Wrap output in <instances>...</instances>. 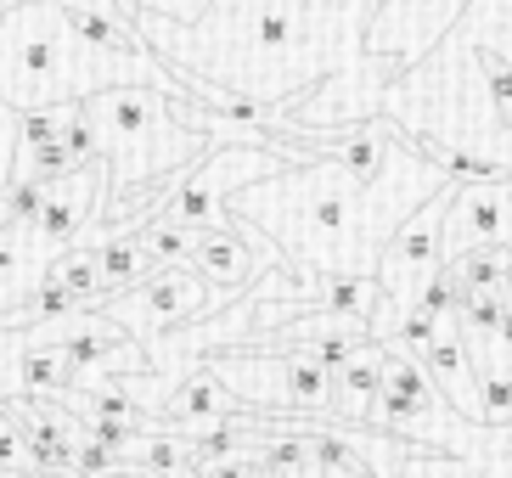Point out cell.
Segmentation results:
<instances>
[{
	"label": "cell",
	"instance_id": "obj_1",
	"mask_svg": "<svg viewBox=\"0 0 512 478\" xmlns=\"http://www.w3.org/2000/svg\"><path fill=\"white\" fill-rule=\"evenodd\" d=\"M372 17L377 0H209L197 23L152 12H136L130 23L175 79H203L226 96L287 113L327 79L389 62L366 57Z\"/></svg>",
	"mask_w": 512,
	"mask_h": 478
},
{
	"label": "cell",
	"instance_id": "obj_2",
	"mask_svg": "<svg viewBox=\"0 0 512 478\" xmlns=\"http://www.w3.org/2000/svg\"><path fill=\"white\" fill-rule=\"evenodd\" d=\"M439 192H445L439 169L400 135L389 164L366 180L349 175L332 158H316V164L282 169V175L237 192L226 203V214L248 220L259 237H271V248L282 254L287 270H304V276H372L383 242L394 237V225Z\"/></svg>",
	"mask_w": 512,
	"mask_h": 478
},
{
	"label": "cell",
	"instance_id": "obj_3",
	"mask_svg": "<svg viewBox=\"0 0 512 478\" xmlns=\"http://www.w3.org/2000/svg\"><path fill=\"white\" fill-rule=\"evenodd\" d=\"M113 85L164 90L169 102H192V85L169 74V62L107 57L85 45L57 0H29L0 17V107L6 113H46V107H79Z\"/></svg>",
	"mask_w": 512,
	"mask_h": 478
},
{
	"label": "cell",
	"instance_id": "obj_4",
	"mask_svg": "<svg viewBox=\"0 0 512 478\" xmlns=\"http://www.w3.org/2000/svg\"><path fill=\"white\" fill-rule=\"evenodd\" d=\"M79 119L96 141V158L107 169V197H102V225H113L141 192L158 180L186 175L197 158H209L214 141L203 130H186L169 113L164 90L147 85H113L91 102H79Z\"/></svg>",
	"mask_w": 512,
	"mask_h": 478
},
{
	"label": "cell",
	"instance_id": "obj_5",
	"mask_svg": "<svg viewBox=\"0 0 512 478\" xmlns=\"http://www.w3.org/2000/svg\"><path fill=\"white\" fill-rule=\"evenodd\" d=\"M237 299V293H214L203 276H197L192 265H181V259H164V265L152 270L147 282H136L130 293H113V299H102L96 310L113 321V327L130 338V344H158L164 332L186 327V321H203V315L226 310V304Z\"/></svg>",
	"mask_w": 512,
	"mask_h": 478
},
{
	"label": "cell",
	"instance_id": "obj_6",
	"mask_svg": "<svg viewBox=\"0 0 512 478\" xmlns=\"http://www.w3.org/2000/svg\"><path fill=\"white\" fill-rule=\"evenodd\" d=\"M282 169H287L282 158H271V152H259V147H214L209 158H197L175 180V192H169L158 220L181 225V231H231L226 203L237 192H248V186H259V180L282 175Z\"/></svg>",
	"mask_w": 512,
	"mask_h": 478
},
{
	"label": "cell",
	"instance_id": "obj_7",
	"mask_svg": "<svg viewBox=\"0 0 512 478\" xmlns=\"http://www.w3.org/2000/svg\"><path fill=\"white\" fill-rule=\"evenodd\" d=\"M484 248H512V186L507 180H479V186H451L445 220H439V254L445 265Z\"/></svg>",
	"mask_w": 512,
	"mask_h": 478
},
{
	"label": "cell",
	"instance_id": "obj_8",
	"mask_svg": "<svg viewBox=\"0 0 512 478\" xmlns=\"http://www.w3.org/2000/svg\"><path fill=\"white\" fill-rule=\"evenodd\" d=\"M411 360L422 366L428 389L451 405L462 422H479V389H473V372H467V355H462V332H456V315H434L428 338L406 349Z\"/></svg>",
	"mask_w": 512,
	"mask_h": 478
},
{
	"label": "cell",
	"instance_id": "obj_9",
	"mask_svg": "<svg viewBox=\"0 0 512 478\" xmlns=\"http://www.w3.org/2000/svg\"><path fill=\"white\" fill-rule=\"evenodd\" d=\"M51 259L57 254L40 248V237H34L29 220H12L6 231H0V315L17 310V304H29L34 293H40Z\"/></svg>",
	"mask_w": 512,
	"mask_h": 478
},
{
	"label": "cell",
	"instance_id": "obj_10",
	"mask_svg": "<svg viewBox=\"0 0 512 478\" xmlns=\"http://www.w3.org/2000/svg\"><path fill=\"white\" fill-rule=\"evenodd\" d=\"M377 372H383V344H355L332 366V422H366V405L377 400Z\"/></svg>",
	"mask_w": 512,
	"mask_h": 478
},
{
	"label": "cell",
	"instance_id": "obj_11",
	"mask_svg": "<svg viewBox=\"0 0 512 478\" xmlns=\"http://www.w3.org/2000/svg\"><path fill=\"white\" fill-rule=\"evenodd\" d=\"M456 6H462V0H377L372 29H377V23H389V17H400V23H422V45H434V34L451 23ZM422 45H417V51H422Z\"/></svg>",
	"mask_w": 512,
	"mask_h": 478
},
{
	"label": "cell",
	"instance_id": "obj_12",
	"mask_svg": "<svg viewBox=\"0 0 512 478\" xmlns=\"http://www.w3.org/2000/svg\"><path fill=\"white\" fill-rule=\"evenodd\" d=\"M12 6H29V0H0V17L12 12ZM12 147H17V113L0 107V186H6V175H12Z\"/></svg>",
	"mask_w": 512,
	"mask_h": 478
},
{
	"label": "cell",
	"instance_id": "obj_13",
	"mask_svg": "<svg viewBox=\"0 0 512 478\" xmlns=\"http://www.w3.org/2000/svg\"><path fill=\"white\" fill-rule=\"evenodd\" d=\"M209 0H136V12H152V17H169V23H197Z\"/></svg>",
	"mask_w": 512,
	"mask_h": 478
},
{
	"label": "cell",
	"instance_id": "obj_14",
	"mask_svg": "<svg viewBox=\"0 0 512 478\" xmlns=\"http://www.w3.org/2000/svg\"><path fill=\"white\" fill-rule=\"evenodd\" d=\"M107 478H147V473H130V467H113Z\"/></svg>",
	"mask_w": 512,
	"mask_h": 478
},
{
	"label": "cell",
	"instance_id": "obj_15",
	"mask_svg": "<svg viewBox=\"0 0 512 478\" xmlns=\"http://www.w3.org/2000/svg\"><path fill=\"white\" fill-rule=\"evenodd\" d=\"M6 225H12V209H6V197H0V231H6Z\"/></svg>",
	"mask_w": 512,
	"mask_h": 478
}]
</instances>
